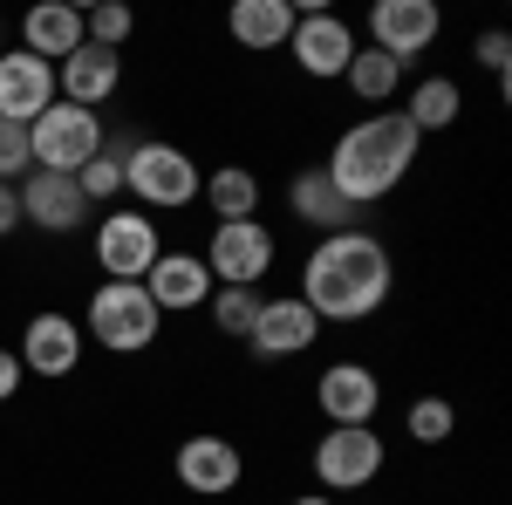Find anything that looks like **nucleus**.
<instances>
[{
  "mask_svg": "<svg viewBox=\"0 0 512 505\" xmlns=\"http://www.w3.org/2000/svg\"><path fill=\"white\" fill-rule=\"evenodd\" d=\"M390 287H396L390 246L362 226L315 239L308 260H301V301L315 308V321H369L390 301Z\"/></svg>",
  "mask_w": 512,
  "mask_h": 505,
  "instance_id": "1",
  "label": "nucleus"
},
{
  "mask_svg": "<svg viewBox=\"0 0 512 505\" xmlns=\"http://www.w3.org/2000/svg\"><path fill=\"white\" fill-rule=\"evenodd\" d=\"M417 151H424V137L410 130V117H403V110H383V117L349 123V130L335 137V151H328L321 171H328V185L362 212V205L390 198L396 185L417 171Z\"/></svg>",
  "mask_w": 512,
  "mask_h": 505,
  "instance_id": "2",
  "label": "nucleus"
},
{
  "mask_svg": "<svg viewBox=\"0 0 512 505\" xmlns=\"http://www.w3.org/2000/svg\"><path fill=\"white\" fill-rule=\"evenodd\" d=\"M158 335H164V314L144 294V280H103L89 294V342H103L110 355H144Z\"/></svg>",
  "mask_w": 512,
  "mask_h": 505,
  "instance_id": "3",
  "label": "nucleus"
},
{
  "mask_svg": "<svg viewBox=\"0 0 512 505\" xmlns=\"http://www.w3.org/2000/svg\"><path fill=\"white\" fill-rule=\"evenodd\" d=\"M198 164L192 151H178V144H164V137H144V144H130L123 157V192L137 198V205H151V212H185L198 198Z\"/></svg>",
  "mask_w": 512,
  "mask_h": 505,
  "instance_id": "4",
  "label": "nucleus"
},
{
  "mask_svg": "<svg viewBox=\"0 0 512 505\" xmlns=\"http://www.w3.org/2000/svg\"><path fill=\"white\" fill-rule=\"evenodd\" d=\"M28 144H35V171H62V178H76L89 157L103 151V123L96 110H76V103H48L35 123H28Z\"/></svg>",
  "mask_w": 512,
  "mask_h": 505,
  "instance_id": "5",
  "label": "nucleus"
},
{
  "mask_svg": "<svg viewBox=\"0 0 512 505\" xmlns=\"http://www.w3.org/2000/svg\"><path fill=\"white\" fill-rule=\"evenodd\" d=\"M280 260V239L267 219H233V226H212L205 239V273L219 287H260Z\"/></svg>",
  "mask_w": 512,
  "mask_h": 505,
  "instance_id": "6",
  "label": "nucleus"
},
{
  "mask_svg": "<svg viewBox=\"0 0 512 505\" xmlns=\"http://www.w3.org/2000/svg\"><path fill=\"white\" fill-rule=\"evenodd\" d=\"M308 465H315L321 492H369L383 478V465H390V444L376 437V424L369 430H321Z\"/></svg>",
  "mask_w": 512,
  "mask_h": 505,
  "instance_id": "7",
  "label": "nucleus"
},
{
  "mask_svg": "<svg viewBox=\"0 0 512 505\" xmlns=\"http://www.w3.org/2000/svg\"><path fill=\"white\" fill-rule=\"evenodd\" d=\"M287 55H294V69L308 82H342V69H349V55H355V28L342 14H328V7H308V14H294Z\"/></svg>",
  "mask_w": 512,
  "mask_h": 505,
  "instance_id": "8",
  "label": "nucleus"
},
{
  "mask_svg": "<svg viewBox=\"0 0 512 505\" xmlns=\"http://www.w3.org/2000/svg\"><path fill=\"white\" fill-rule=\"evenodd\" d=\"M89 246H96L103 280H144L164 253V233H158V219H144V212H110Z\"/></svg>",
  "mask_w": 512,
  "mask_h": 505,
  "instance_id": "9",
  "label": "nucleus"
},
{
  "mask_svg": "<svg viewBox=\"0 0 512 505\" xmlns=\"http://www.w3.org/2000/svg\"><path fill=\"white\" fill-rule=\"evenodd\" d=\"M315 410L328 417V430H369L383 410V376L369 362H328L315 383Z\"/></svg>",
  "mask_w": 512,
  "mask_h": 505,
  "instance_id": "10",
  "label": "nucleus"
},
{
  "mask_svg": "<svg viewBox=\"0 0 512 505\" xmlns=\"http://www.w3.org/2000/svg\"><path fill=\"white\" fill-rule=\"evenodd\" d=\"M437 35H444L437 0H376L369 7V48H383L396 69H410Z\"/></svg>",
  "mask_w": 512,
  "mask_h": 505,
  "instance_id": "11",
  "label": "nucleus"
},
{
  "mask_svg": "<svg viewBox=\"0 0 512 505\" xmlns=\"http://www.w3.org/2000/svg\"><path fill=\"white\" fill-rule=\"evenodd\" d=\"M171 471H178V485H185V492H198V499H226V492H239V478H246V451H239L233 437L198 430V437H185V444H178Z\"/></svg>",
  "mask_w": 512,
  "mask_h": 505,
  "instance_id": "12",
  "label": "nucleus"
},
{
  "mask_svg": "<svg viewBox=\"0 0 512 505\" xmlns=\"http://www.w3.org/2000/svg\"><path fill=\"white\" fill-rule=\"evenodd\" d=\"M21 369L28 376H48V383H62V376H76L82 369V321H69L62 308H41L28 314V328H21Z\"/></svg>",
  "mask_w": 512,
  "mask_h": 505,
  "instance_id": "13",
  "label": "nucleus"
},
{
  "mask_svg": "<svg viewBox=\"0 0 512 505\" xmlns=\"http://www.w3.org/2000/svg\"><path fill=\"white\" fill-rule=\"evenodd\" d=\"M321 335L315 308L301 301V294H274V301H260V314H253V355L260 362H287V355H308Z\"/></svg>",
  "mask_w": 512,
  "mask_h": 505,
  "instance_id": "14",
  "label": "nucleus"
},
{
  "mask_svg": "<svg viewBox=\"0 0 512 505\" xmlns=\"http://www.w3.org/2000/svg\"><path fill=\"white\" fill-rule=\"evenodd\" d=\"M14 192H21V226H41V233H76L82 219H89L82 185H76V178H62V171H28Z\"/></svg>",
  "mask_w": 512,
  "mask_h": 505,
  "instance_id": "15",
  "label": "nucleus"
},
{
  "mask_svg": "<svg viewBox=\"0 0 512 505\" xmlns=\"http://www.w3.org/2000/svg\"><path fill=\"white\" fill-rule=\"evenodd\" d=\"M123 82V55L117 48H96V41H82L69 62H55V96L62 103H76V110H96V103H110Z\"/></svg>",
  "mask_w": 512,
  "mask_h": 505,
  "instance_id": "16",
  "label": "nucleus"
},
{
  "mask_svg": "<svg viewBox=\"0 0 512 505\" xmlns=\"http://www.w3.org/2000/svg\"><path fill=\"white\" fill-rule=\"evenodd\" d=\"M212 287H219V280L205 273V260H198V253H171V246L158 253V267L144 273V294L158 301V314H198L212 301Z\"/></svg>",
  "mask_w": 512,
  "mask_h": 505,
  "instance_id": "17",
  "label": "nucleus"
},
{
  "mask_svg": "<svg viewBox=\"0 0 512 505\" xmlns=\"http://www.w3.org/2000/svg\"><path fill=\"white\" fill-rule=\"evenodd\" d=\"M48 103H55V69L35 62L28 48H7V55H0V117L35 123Z\"/></svg>",
  "mask_w": 512,
  "mask_h": 505,
  "instance_id": "18",
  "label": "nucleus"
},
{
  "mask_svg": "<svg viewBox=\"0 0 512 505\" xmlns=\"http://www.w3.org/2000/svg\"><path fill=\"white\" fill-rule=\"evenodd\" d=\"M287 212H294L301 226H315L321 239H328V233H355V219H362L349 198L328 185V171H321V164L294 171V185H287Z\"/></svg>",
  "mask_w": 512,
  "mask_h": 505,
  "instance_id": "19",
  "label": "nucleus"
},
{
  "mask_svg": "<svg viewBox=\"0 0 512 505\" xmlns=\"http://www.w3.org/2000/svg\"><path fill=\"white\" fill-rule=\"evenodd\" d=\"M21 48L35 55V62H69L82 48V7H69V0H35L28 14H21Z\"/></svg>",
  "mask_w": 512,
  "mask_h": 505,
  "instance_id": "20",
  "label": "nucleus"
},
{
  "mask_svg": "<svg viewBox=\"0 0 512 505\" xmlns=\"http://www.w3.org/2000/svg\"><path fill=\"white\" fill-rule=\"evenodd\" d=\"M226 35H233L239 48H253V55L287 48V35H294V0H233Z\"/></svg>",
  "mask_w": 512,
  "mask_h": 505,
  "instance_id": "21",
  "label": "nucleus"
},
{
  "mask_svg": "<svg viewBox=\"0 0 512 505\" xmlns=\"http://www.w3.org/2000/svg\"><path fill=\"white\" fill-rule=\"evenodd\" d=\"M198 192H205V205H212L219 226H233V219H260V178H253L246 164H219Z\"/></svg>",
  "mask_w": 512,
  "mask_h": 505,
  "instance_id": "22",
  "label": "nucleus"
},
{
  "mask_svg": "<svg viewBox=\"0 0 512 505\" xmlns=\"http://www.w3.org/2000/svg\"><path fill=\"white\" fill-rule=\"evenodd\" d=\"M403 117H410V130H417V137L451 130V123L465 117V89H458L451 76H424L417 89H410V110H403Z\"/></svg>",
  "mask_w": 512,
  "mask_h": 505,
  "instance_id": "23",
  "label": "nucleus"
},
{
  "mask_svg": "<svg viewBox=\"0 0 512 505\" xmlns=\"http://www.w3.org/2000/svg\"><path fill=\"white\" fill-rule=\"evenodd\" d=\"M342 82H349L355 103H390L396 89H403V69H396L383 48H355L349 69H342Z\"/></svg>",
  "mask_w": 512,
  "mask_h": 505,
  "instance_id": "24",
  "label": "nucleus"
},
{
  "mask_svg": "<svg viewBox=\"0 0 512 505\" xmlns=\"http://www.w3.org/2000/svg\"><path fill=\"white\" fill-rule=\"evenodd\" d=\"M260 287H212V301H205V314H212V328L219 335H233V342H246L253 335V314H260Z\"/></svg>",
  "mask_w": 512,
  "mask_h": 505,
  "instance_id": "25",
  "label": "nucleus"
},
{
  "mask_svg": "<svg viewBox=\"0 0 512 505\" xmlns=\"http://www.w3.org/2000/svg\"><path fill=\"white\" fill-rule=\"evenodd\" d=\"M123 157H130V144H110V137H103V151L76 171V185H82L89 205H110V198L123 192Z\"/></svg>",
  "mask_w": 512,
  "mask_h": 505,
  "instance_id": "26",
  "label": "nucleus"
},
{
  "mask_svg": "<svg viewBox=\"0 0 512 505\" xmlns=\"http://www.w3.org/2000/svg\"><path fill=\"white\" fill-rule=\"evenodd\" d=\"M403 430L431 451V444H444L451 430H458V410L444 403V396H410V410H403Z\"/></svg>",
  "mask_w": 512,
  "mask_h": 505,
  "instance_id": "27",
  "label": "nucleus"
},
{
  "mask_svg": "<svg viewBox=\"0 0 512 505\" xmlns=\"http://www.w3.org/2000/svg\"><path fill=\"white\" fill-rule=\"evenodd\" d=\"M130 28H137V14L117 7V0H103V7H89V14H82V41L117 48V55H123V41H130Z\"/></svg>",
  "mask_w": 512,
  "mask_h": 505,
  "instance_id": "28",
  "label": "nucleus"
},
{
  "mask_svg": "<svg viewBox=\"0 0 512 505\" xmlns=\"http://www.w3.org/2000/svg\"><path fill=\"white\" fill-rule=\"evenodd\" d=\"M35 171V144H28V123L0 117V185H21Z\"/></svg>",
  "mask_w": 512,
  "mask_h": 505,
  "instance_id": "29",
  "label": "nucleus"
},
{
  "mask_svg": "<svg viewBox=\"0 0 512 505\" xmlns=\"http://www.w3.org/2000/svg\"><path fill=\"white\" fill-rule=\"evenodd\" d=\"M478 69H492V76L506 82V69H512V41H506V28H485V35H478Z\"/></svg>",
  "mask_w": 512,
  "mask_h": 505,
  "instance_id": "30",
  "label": "nucleus"
},
{
  "mask_svg": "<svg viewBox=\"0 0 512 505\" xmlns=\"http://www.w3.org/2000/svg\"><path fill=\"white\" fill-rule=\"evenodd\" d=\"M21 383H28L21 355H14V349H0V403H14V396H21Z\"/></svg>",
  "mask_w": 512,
  "mask_h": 505,
  "instance_id": "31",
  "label": "nucleus"
},
{
  "mask_svg": "<svg viewBox=\"0 0 512 505\" xmlns=\"http://www.w3.org/2000/svg\"><path fill=\"white\" fill-rule=\"evenodd\" d=\"M14 226H21V192H14V185H0V239L14 233Z\"/></svg>",
  "mask_w": 512,
  "mask_h": 505,
  "instance_id": "32",
  "label": "nucleus"
},
{
  "mask_svg": "<svg viewBox=\"0 0 512 505\" xmlns=\"http://www.w3.org/2000/svg\"><path fill=\"white\" fill-rule=\"evenodd\" d=\"M287 505H335L328 492H301V499H287Z\"/></svg>",
  "mask_w": 512,
  "mask_h": 505,
  "instance_id": "33",
  "label": "nucleus"
}]
</instances>
